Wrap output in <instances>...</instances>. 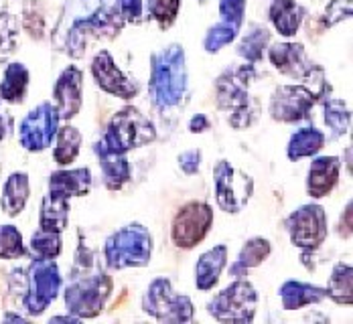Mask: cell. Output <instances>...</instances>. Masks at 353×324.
Returning <instances> with one entry per match:
<instances>
[{"label":"cell","instance_id":"1","mask_svg":"<svg viewBox=\"0 0 353 324\" xmlns=\"http://www.w3.org/2000/svg\"><path fill=\"white\" fill-rule=\"evenodd\" d=\"M187 63L185 49L176 43H171L157 53L150 55V79L148 94L159 109L176 108L187 91Z\"/></svg>","mask_w":353,"mask_h":324},{"label":"cell","instance_id":"2","mask_svg":"<svg viewBox=\"0 0 353 324\" xmlns=\"http://www.w3.org/2000/svg\"><path fill=\"white\" fill-rule=\"evenodd\" d=\"M256 79L252 65H242L223 72L215 79V100L217 108L228 116L234 130H246L260 118V102L250 94V85Z\"/></svg>","mask_w":353,"mask_h":324},{"label":"cell","instance_id":"3","mask_svg":"<svg viewBox=\"0 0 353 324\" xmlns=\"http://www.w3.org/2000/svg\"><path fill=\"white\" fill-rule=\"evenodd\" d=\"M152 257V235L141 223H130L106 239L104 259L110 270L144 268Z\"/></svg>","mask_w":353,"mask_h":324},{"label":"cell","instance_id":"4","mask_svg":"<svg viewBox=\"0 0 353 324\" xmlns=\"http://www.w3.org/2000/svg\"><path fill=\"white\" fill-rule=\"evenodd\" d=\"M112 288V278L102 270L71 276V284L65 290V308L79 321L96 318L106 308Z\"/></svg>","mask_w":353,"mask_h":324},{"label":"cell","instance_id":"5","mask_svg":"<svg viewBox=\"0 0 353 324\" xmlns=\"http://www.w3.org/2000/svg\"><path fill=\"white\" fill-rule=\"evenodd\" d=\"M61 272L55 259L35 257L27 268L25 290H23V310L29 316L43 314L59 296L61 292Z\"/></svg>","mask_w":353,"mask_h":324},{"label":"cell","instance_id":"6","mask_svg":"<svg viewBox=\"0 0 353 324\" xmlns=\"http://www.w3.org/2000/svg\"><path fill=\"white\" fill-rule=\"evenodd\" d=\"M102 138L112 150L126 154L134 148H142L154 142L157 128L150 122V118H146L141 109L134 106H126L112 116L106 134Z\"/></svg>","mask_w":353,"mask_h":324},{"label":"cell","instance_id":"7","mask_svg":"<svg viewBox=\"0 0 353 324\" xmlns=\"http://www.w3.org/2000/svg\"><path fill=\"white\" fill-rule=\"evenodd\" d=\"M142 312L163 324H179L191 323L195 308L189 296L176 294L169 278H157L142 296Z\"/></svg>","mask_w":353,"mask_h":324},{"label":"cell","instance_id":"8","mask_svg":"<svg viewBox=\"0 0 353 324\" xmlns=\"http://www.w3.org/2000/svg\"><path fill=\"white\" fill-rule=\"evenodd\" d=\"M256 306H258V292L254 284L238 278L228 288L213 296L208 304V312L217 323L248 324L256 316Z\"/></svg>","mask_w":353,"mask_h":324},{"label":"cell","instance_id":"9","mask_svg":"<svg viewBox=\"0 0 353 324\" xmlns=\"http://www.w3.org/2000/svg\"><path fill=\"white\" fill-rule=\"evenodd\" d=\"M213 186L217 207L225 213H240L254 195V179L228 160L213 166Z\"/></svg>","mask_w":353,"mask_h":324},{"label":"cell","instance_id":"10","mask_svg":"<svg viewBox=\"0 0 353 324\" xmlns=\"http://www.w3.org/2000/svg\"><path fill=\"white\" fill-rule=\"evenodd\" d=\"M59 126L61 116L57 106L51 102H43L21 120L19 142L27 152H43L53 144Z\"/></svg>","mask_w":353,"mask_h":324},{"label":"cell","instance_id":"11","mask_svg":"<svg viewBox=\"0 0 353 324\" xmlns=\"http://www.w3.org/2000/svg\"><path fill=\"white\" fill-rule=\"evenodd\" d=\"M284 225L290 235V244L305 252H313L321 248V244H325L329 233L325 209L317 203L301 205L286 217Z\"/></svg>","mask_w":353,"mask_h":324},{"label":"cell","instance_id":"12","mask_svg":"<svg viewBox=\"0 0 353 324\" xmlns=\"http://www.w3.org/2000/svg\"><path fill=\"white\" fill-rule=\"evenodd\" d=\"M213 225V209L208 203L193 201L176 211L171 225V239L181 250H193L201 244Z\"/></svg>","mask_w":353,"mask_h":324},{"label":"cell","instance_id":"13","mask_svg":"<svg viewBox=\"0 0 353 324\" xmlns=\"http://www.w3.org/2000/svg\"><path fill=\"white\" fill-rule=\"evenodd\" d=\"M317 94L305 83L279 85L268 104V114L274 122L294 124L309 118V111L317 104Z\"/></svg>","mask_w":353,"mask_h":324},{"label":"cell","instance_id":"14","mask_svg":"<svg viewBox=\"0 0 353 324\" xmlns=\"http://www.w3.org/2000/svg\"><path fill=\"white\" fill-rule=\"evenodd\" d=\"M246 17V0H219V21L208 29L203 36V49L208 53H219L232 45L242 31Z\"/></svg>","mask_w":353,"mask_h":324},{"label":"cell","instance_id":"15","mask_svg":"<svg viewBox=\"0 0 353 324\" xmlns=\"http://www.w3.org/2000/svg\"><path fill=\"white\" fill-rule=\"evenodd\" d=\"M90 69H92V77L98 83V87L110 96H116L120 100H132L141 91L139 83L124 75V72L116 65L114 57L108 53L106 49L96 53Z\"/></svg>","mask_w":353,"mask_h":324},{"label":"cell","instance_id":"16","mask_svg":"<svg viewBox=\"0 0 353 324\" xmlns=\"http://www.w3.org/2000/svg\"><path fill=\"white\" fill-rule=\"evenodd\" d=\"M55 106L61 120H73L83 104V73L79 67L70 65L59 73L53 87Z\"/></svg>","mask_w":353,"mask_h":324},{"label":"cell","instance_id":"17","mask_svg":"<svg viewBox=\"0 0 353 324\" xmlns=\"http://www.w3.org/2000/svg\"><path fill=\"white\" fill-rule=\"evenodd\" d=\"M268 59L274 65V69L290 79L305 81L311 72L317 67L305 53V47L301 43H276L268 49Z\"/></svg>","mask_w":353,"mask_h":324},{"label":"cell","instance_id":"18","mask_svg":"<svg viewBox=\"0 0 353 324\" xmlns=\"http://www.w3.org/2000/svg\"><path fill=\"white\" fill-rule=\"evenodd\" d=\"M94 152L100 160V169L104 175V184L110 191H120L128 180H130V164L126 160V154L112 150L110 146L102 140L94 144Z\"/></svg>","mask_w":353,"mask_h":324},{"label":"cell","instance_id":"19","mask_svg":"<svg viewBox=\"0 0 353 324\" xmlns=\"http://www.w3.org/2000/svg\"><path fill=\"white\" fill-rule=\"evenodd\" d=\"M339 171H341V162L337 156L315 158L309 166V177H307L309 197H313V199L327 197L339 182Z\"/></svg>","mask_w":353,"mask_h":324},{"label":"cell","instance_id":"20","mask_svg":"<svg viewBox=\"0 0 353 324\" xmlns=\"http://www.w3.org/2000/svg\"><path fill=\"white\" fill-rule=\"evenodd\" d=\"M225 263H228V248L223 244L201 253L195 263V286L201 292H210L215 288Z\"/></svg>","mask_w":353,"mask_h":324},{"label":"cell","instance_id":"21","mask_svg":"<svg viewBox=\"0 0 353 324\" xmlns=\"http://www.w3.org/2000/svg\"><path fill=\"white\" fill-rule=\"evenodd\" d=\"M268 17L281 35L294 36L307 17V10L299 0H270Z\"/></svg>","mask_w":353,"mask_h":324},{"label":"cell","instance_id":"22","mask_svg":"<svg viewBox=\"0 0 353 324\" xmlns=\"http://www.w3.org/2000/svg\"><path fill=\"white\" fill-rule=\"evenodd\" d=\"M29 81H31V73L25 63L21 61L8 63L4 67L2 81H0V100L10 106L23 104L29 91Z\"/></svg>","mask_w":353,"mask_h":324},{"label":"cell","instance_id":"23","mask_svg":"<svg viewBox=\"0 0 353 324\" xmlns=\"http://www.w3.org/2000/svg\"><path fill=\"white\" fill-rule=\"evenodd\" d=\"M70 199L49 191L43 201H41V211H39V227L55 233H63L70 225Z\"/></svg>","mask_w":353,"mask_h":324},{"label":"cell","instance_id":"24","mask_svg":"<svg viewBox=\"0 0 353 324\" xmlns=\"http://www.w3.org/2000/svg\"><path fill=\"white\" fill-rule=\"evenodd\" d=\"M31 197V182L27 173H12L2 184V197H0V207L2 213L8 217H19Z\"/></svg>","mask_w":353,"mask_h":324},{"label":"cell","instance_id":"25","mask_svg":"<svg viewBox=\"0 0 353 324\" xmlns=\"http://www.w3.org/2000/svg\"><path fill=\"white\" fill-rule=\"evenodd\" d=\"M284 310H301L311 304H321L327 298V290L299 280H286L279 290Z\"/></svg>","mask_w":353,"mask_h":324},{"label":"cell","instance_id":"26","mask_svg":"<svg viewBox=\"0 0 353 324\" xmlns=\"http://www.w3.org/2000/svg\"><path fill=\"white\" fill-rule=\"evenodd\" d=\"M49 191L59 193L68 199L85 197L92 191V171L90 169L57 171L49 177Z\"/></svg>","mask_w":353,"mask_h":324},{"label":"cell","instance_id":"27","mask_svg":"<svg viewBox=\"0 0 353 324\" xmlns=\"http://www.w3.org/2000/svg\"><path fill=\"white\" fill-rule=\"evenodd\" d=\"M327 142V136L315 128V126H309V128H301L296 130L286 146V156L288 160L296 162L301 158H309V156H315L323 150V146Z\"/></svg>","mask_w":353,"mask_h":324},{"label":"cell","instance_id":"28","mask_svg":"<svg viewBox=\"0 0 353 324\" xmlns=\"http://www.w3.org/2000/svg\"><path fill=\"white\" fill-rule=\"evenodd\" d=\"M272 252L270 241L264 237H252L248 239L246 244L242 246V250L238 253L236 261L230 268V274L236 278H242L244 274H248V270L258 268L260 263H264L268 259V255Z\"/></svg>","mask_w":353,"mask_h":324},{"label":"cell","instance_id":"29","mask_svg":"<svg viewBox=\"0 0 353 324\" xmlns=\"http://www.w3.org/2000/svg\"><path fill=\"white\" fill-rule=\"evenodd\" d=\"M327 298H331L335 304L352 306L353 302V270L352 263L339 261L333 266L329 284H327Z\"/></svg>","mask_w":353,"mask_h":324},{"label":"cell","instance_id":"30","mask_svg":"<svg viewBox=\"0 0 353 324\" xmlns=\"http://www.w3.org/2000/svg\"><path fill=\"white\" fill-rule=\"evenodd\" d=\"M325 111V124L331 130V140H337L350 132L352 126V109L339 98H325L323 104Z\"/></svg>","mask_w":353,"mask_h":324},{"label":"cell","instance_id":"31","mask_svg":"<svg viewBox=\"0 0 353 324\" xmlns=\"http://www.w3.org/2000/svg\"><path fill=\"white\" fill-rule=\"evenodd\" d=\"M79 150H81V132L71 124L59 126L55 134V150H53L55 162L59 166H68L77 158Z\"/></svg>","mask_w":353,"mask_h":324},{"label":"cell","instance_id":"32","mask_svg":"<svg viewBox=\"0 0 353 324\" xmlns=\"http://www.w3.org/2000/svg\"><path fill=\"white\" fill-rule=\"evenodd\" d=\"M270 43V31L262 25H250V31L238 43V55L248 63H258L264 57V51Z\"/></svg>","mask_w":353,"mask_h":324},{"label":"cell","instance_id":"33","mask_svg":"<svg viewBox=\"0 0 353 324\" xmlns=\"http://www.w3.org/2000/svg\"><path fill=\"white\" fill-rule=\"evenodd\" d=\"M19 43H21L19 19L2 10L0 12V63H6L19 51Z\"/></svg>","mask_w":353,"mask_h":324},{"label":"cell","instance_id":"34","mask_svg":"<svg viewBox=\"0 0 353 324\" xmlns=\"http://www.w3.org/2000/svg\"><path fill=\"white\" fill-rule=\"evenodd\" d=\"M29 250L35 257H43V259H55L61 250H63V239L61 233L55 231H47V229H37L31 237Z\"/></svg>","mask_w":353,"mask_h":324},{"label":"cell","instance_id":"35","mask_svg":"<svg viewBox=\"0 0 353 324\" xmlns=\"http://www.w3.org/2000/svg\"><path fill=\"white\" fill-rule=\"evenodd\" d=\"M27 253L23 233L14 225H0V259H19Z\"/></svg>","mask_w":353,"mask_h":324},{"label":"cell","instance_id":"36","mask_svg":"<svg viewBox=\"0 0 353 324\" xmlns=\"http://www.w3.org/2000/svg\"><path fill=\"white\" fill-rule=\"evenodd\" d=\"M179 8H181V0H148L146 2L148 17L161 29L173 27V23H175L176 17H179Z\"/></svg>","mask_w":353,"mask_h":324},{"label":"cell","instance_id":"37","mask_svg":"<svg viewBox=\"0 0 353 324\" xmlns=\"http://www.w3.org/2000/svg\"><path fill=\"white\" fill-rule=\"evenodd\" d=\"M347 19H352V0H331L323 14V29H331Z\"/></svg>","mask_w":353,"mask_h":324},{"label":"cell","instance_id":"38","mask_svg":"<svg viewBox=\"0 0 353 324\" xmlns=\"http://www.w3.org/2000/svg\"><path fill=\"white\" fill-rule=\"evenodd\" d=\"M201 158H203V154H201V150L199 148H191V150H185L183 154H179V166H181V171L185 173V175H195V173H199V169H201Z\"/></svg>","mask_w":353,"mask_h":324},{"label":"cell","instance_id":"39","mask_svg":"<svg viewBox=\"0 0 353 324\" xmlns=\"http://www.w3.org/2000/svg\"><path fill=\"white\" fill-rule=\"evenodd\" d=\"M120 12L126 23L139 25L142 21V0H120Z\"/></svg>","mask_w":353,"mask_h":324},{"label":"cell","instance_id":"40","mask_svg":"<svg viewBox=\"0 0 353 324\" xmlns=\"http://www.w3.org/2000/svg\"><path fill=\"white\" fill-rule=\"evenodd\" d=\"M212 128V122L205 114H195L191 120H189V132L191 134H203Z\"/></svg>","mask_w":353,"mask_h":324},{"label":"cell","instance_id":"41","mask_svg":"<svg viewBox=\"0 0 353 324\" xmlns=\"http://www.w3.org/2000/svg\"><path fill=\"white\" fill-rule=\"evenodd\" d=\"M339 237H343V239L352 237V201L343 209V215H341V221H339Z\"/></svg>","mask_w":353,"mask_h":324},{"label":"cell","instance_id":"42","mask_svg":"<svg viewBox=\"0 0 353 324\" xmlns=\"http://www.w3.org/2000/svg\"><path fill=\"white\" fill-rule=\"evenodd\" d=\"M0 104H2V100H0ZM4 136H6V120H4V114L0 108V140H4Z\"/></svg>","mask_w":353,"mask_h":324},{"label":"cell","instance_id":"43","mask_svg":"<svg viewBox=\"0 0 353 324\" xmlns=\"http://www.w3.org/2000/svg\"><path fill=\"white\" fill-rule=\"evenodd\" d=\"M199 2H210V0H199Z\"/></svg>","mask_w":353,"mask_h":324}]
</instances>
